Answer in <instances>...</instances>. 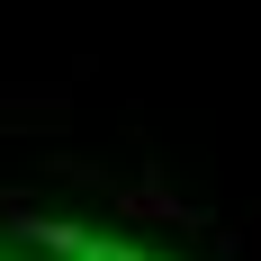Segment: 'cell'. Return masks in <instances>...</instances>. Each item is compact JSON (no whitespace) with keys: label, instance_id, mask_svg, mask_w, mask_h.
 <instances>
[{"label":"cell","instance_id":"6da1fadb","mask_svg":"<svg viewBox=\"0 0 261 261\" xmlns=\"http://www.w3.org/2000/svg\"><path fill=\"white\" fill-rule=\"evenodd\" d=\"M0 261H162V252H135L90 225H0Z\"/></svg>","mask_w":261,"mask_h":261}]
</instances>
